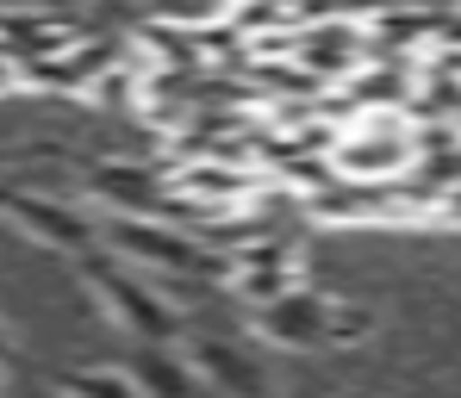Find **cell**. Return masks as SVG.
Returning <instances> with one entry per match:
<instances>
[{
	"instance_id": "1",
	"label": "cell",
	"mask_w": 461,
	"mask_h": 398,
	"mask_svg": "<svg viewBox=\"0 0 461 398\" xmlns=\"http://www.w3.org/2000/svg\"><path fill=\"white\" fill-rule=\"evenodd\" d=\"M368 323H375L368 305L294 287L287 299H268V305L249 312V336H262L268 349H337V342L368 336Z\"/></svg>"
},
{
	"instance_id": "2",
	"label": "cell",
	"mask_w": 461,
	"mask_h": 398,
	"mask_svg": "<svg viewBox=\"0 0 461 398\" xmlns=\"http://www.w3.org/2000/svg\"><path fill=\"white\" fill-rule=\"evenodd\" d=\"M81 274L106 293L113 318L125 323L138 342L168 349V342L181 336V305H175V299H156L150 280H138V274H125V268H113V261H100V255H81Z\"/></svg>"
},
{
	"instance_id": "3",
	"label": "cell",
	"mask_w": 461,
	"mask_h": 398,
	"mask_svg": "<svg viewBox=\"0 0 461 398\" xmlns=\"http://www.w3.org/2000/svg\"><path fill=\"white\" fill-rule=\"evenodd\" d=\"M81 187H87V199H100L113 218H168V199H175L168 168H156V162H125V156H106V162H94V168H81Z\"/></svg>"
},
{
	"instance_id": "4",
	"label": "cell",
	"mask_w": 461,
	"mask_h": 398,
	"mask_svg": "<svg viewBox=\"0 0 461 398\" xmlns=\"http://www.w3.org/2000/svg\"><path fill=\"white\" fill-rule=\"evenodd\" d=\"M0 212H6V218H19L32 237L50 243V249L94 255V237H100V225H94L87 212H76V206H63V199H38V193H6V187H0Z\"/></svg>"
},
{
	"instance_id": "5",
	"label": "cell",
	"mask_w": 461,
	"mask_h": 398,
	"mask_svg": "<svg viewBox=\"0 0 461 398\" xmlns=\"http://www.w3.org/2000/svg\"><path fill=\"white\" fill-rule=\"evenodd\" d=\"M230 287H237V299H256V305L287 299V293L300 287V255H294V243L287 237H256L249 249H237V255H230Z\"/></svg>"
},
{
	"instance_id": "6",
	"label": "cell",
	"mask_w": 461,
	"mask_h": 398,
	"mask_svg": "<svg viewBox=\"0 0 461 398\" xmlns=\"http://www.w3.org/2000/svg\"><path fill=\"white\" fill-rule=\"evenodd\" d=\"M187 361H194V374H200L219 398H262L268 393L262 367H256L237 342H225V336H200V342L187 349Z\"/></svg>"
},
{
	"instance_id": "7",
	"label": "cell",
	"mask_w": 461,
	"mask_h": 398,
	"mask_svg": "<svg viewBox=\"0 0 461 398\" xmlns=\"http://www.w3.org/2000/svg\"><path fill=\"white\" fill-rule=\"evenodd\" d=\"M131 380H138V393H150V398H200L194 361H187V355H168V349H156V342H144Z\"/></svg>"
},
{
	"instance_id": "8",
	"label": "cell",
	"mask_w": 461,
	"mask_h": 398,
	"mask_svg": "<svg viewBox=\"0 0 461 398\" xmlns=\"http://www.w3.org/2000/svg\"><path fill=\"white\" fill-rule=\"evenodd\" d=\"M63 398H144V393H138V380L119 374V367H81V374L63 380Z\"/></svg>"
},
{
	"instance_id": "9",
	"label": "cell",
	"mask_w": 461,
	"mask_h": 398,
	"mask_svg": "<svg viewBox=\"0 0 461 398\" xmlns=\"http://www.w3.org/2000/svg\"><path fill=\"white\" fill-rule=\"evenodd\" d=\"M430 218H437V225H461V181L437 199V212H430Z\"/></svg>"
},
{
	"instance_id": "10",
	"label": "cell",
	"mask_w": 461,
	"mask_h": 398,
	"mask_svg": "<svg viewBox=\"0 0 461 398\" xmlns=\"http://www.w3.org/2000/svg\"><path fill=\"white\" fill-rule=\"evenodd\" d=\"M6 87H19V69H0V93H6Z\"/></svg>"
},
{
	"instance_id": "11",
	"label": "cell",
	"mask_w": 461,
	"mask_h": 398,
	"mask_svg": "<svg viewBox=\"0 0 461 398\" xmlns=\"http://www.w3.org/2000/svg\"><path fill=\"white\" fill-rule=\"evenodd\" d=\"M6 355H13V349H6V330H0V361H6Z\"/></svg>"
}]
</instances>
